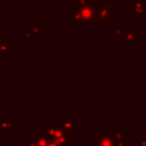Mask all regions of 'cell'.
Returning a JSON list of instances; mask_svg holds the SVG:
<instances>
[{
	"mask_svg": "<svg viewBox=\"0 0 146 146\" xmlns=\"http://www.w3.org/2000/svg\"><path fill=\"white\" fill-rule=\"evenodd\" d=\"M119 10L117 2L114 0H100L97 3L96 13L91 22L92 27L104 29L113 22V14Z\"/></svg>",
	"mask_w": 146,
	"mask_h": 146,
	"instance_id": "6da1fadb",
	"label": "cell"
},
{
	"mask_svg": "<svg viewBox=\"0 0 146 146\" xmlns=\"http://www.w3.org/2000/svg\"><path fill=\"white\" fill-rule=\"evenodd\" d=\"M76 3L71 8V19L74 23H91L98 0H78Z\"/></svg>",
	"mask_w": 146,
	"mask_h": 146,
	"instance_id": "7a4b0ae2",
	"label": "cell"
},
{
	"mask_svg": "<svg viewBox=\"0 0 146 146\" xmlns=\"http://www.w3.org/2000/svg\"><path fill=\"white\" fill-rule=\"evenodd\" d=\"M49 137L48 135L44 132H40V131H36L34 133L33 137H31V139L29 141L25 143L24 146H47V144L49 143Z\"/></svg>",
	"mask_w": 146,
	"mask_h": 146,
	"instance_id": "3957f363",
	"label": "cell"
},
{
	"mask_svg": "<svg viewBox=\"0 0 146 146\" xmlns=\"http://www.w3.org/2000/svg\"><path fill=\"white\" fill-rule=\"evenodd\" d=\"M91 146H115L113 133H105L102 131L97 132V140Z\"/></svg>",
	"mask_w": 146,
	"mask_h": 146,
	"instance_id": "277c9868",
	"label": "cell"
},
{
	"mask_svg": "<svg viewBox=\"0 0 146 146\" xmlns=\"http://www.w3.org/2000/svg\"><path fill=\"white\" fill-rule=\"evenodd\" d=\"M113 137L115 146H129V135L122 127H119L117 130L113 132Z\"/></svg>",
	"mask_w": 146,
	"mask_h": 146,
	"instance_id": "5b68a950",
	"label": "cell"
},
{
	"mask_svg": "<svg viewBox=\"0 0 146 146\" xmlns=\"http://www.w3.org/2000/svg\"><path fill=\"white\" fill-rule=\"evenodd\" d=\"M125 43H138L139 41V29L138 27H125V32L122 36Z\"/></svg>",
	"mask_w": 146,
	"mask_h": 146,
	"instance_id": "8992f818",
	"label": "cell"
},
{
	"mask_svg": "<svg viewBox=\"0 0 146 146\" xmlns=\"http://www.w3.org/2000/svg\"><path fill=\"white\" fill-rule=\"evenodd\" d=\"M58 125L63 129L64 132L70 135L72 138H75L78 136V124L72 121H57Z\"/></svg>",
	"mask_w": 146,
	"mask_h": 146,
	"instance_id": "52a82bcc",
	"label": "cell"
},
{
	"mask_svg": "<svg viewBox=\"0 0 146 146\" xmlns=\"http://www.w3.org/2000/svg\"><path fill=\"white\" fill-rule=\"evenodd\" d=\"M15 130V122L13 121H0V131L10 132Z\"/></svg>",
	"mask_w": 146,
	"mask_h": 146,
	"instance_id": "ba28073f",
	"label": "cell"
},
{
	"mask_svg": "<svg viewBox=\"0 0 146 146\" xmlns=\"http://www.w3.org/2000/svg\"><path fill=\"white\" fill-rule=\"evenodd\" d=\"M30 30L33 34V38L34 39H39L40 38V33H41V26H40V23L38 22H33L30 24Z\"/></svg>",
	"mask_w": 146,
	"mask_h": 146,
	"instance_id": "9c48e42d",
	"label": "cell"
},
{
	"mask_svg": "<svg viewBox=\"0 0 146 146\" xmlns=\"http://www.w3.org/2000/svg\"><path fill=\"white\" fill-rule=\"evenodd\" d=\"M130 13H132V16L136 18H138V17H145L146 18V5L143 7L133 8L132 10H130Z\"/></svg>",
	"mask_w": 146,
	"mask_h": 146,
	"instance_id": "30bf717a",
	"label": "cell"
},
{
	"mask_svg": "<svg viewBox=\"0 0 146 146\" xmlns=\"http://www.w3.org/2000/svg\"><path fill=\"white\" fill-rule=\"evenodd\" d=\"M14 48H15V44H13L10 42L6 43V44H2V46H0V55H7Z\"/></svg>",
	"mask_w": 146,
	"mask_h": 146,
	"instance_id": "8fae6325",
	"label": "cell"
},
{
	"mask_svg": "<svg viewBox=\"0 0 146 146\" xmlns=\"http://www.w3.org/2000/svg\"><path fill=\"white\" fill-rule=\"evenodd\" d=\"M124 32H125V27H115V29H113L112 34H113V36H115L117 39H122Z\"/></svg>",
	"mask_w": 146,
	"mask_h": 146,
	"instance_id": "7c38bea8",
	"label": "cell"
},
{
	"mask_svg": "<svg viewBox=\"0 0 146 146\" xmlns=\"http://www.w3.org/2000/svg\"><path fill=\"white\" fill-rule=\"evenodd\" d=\"M32 39H34V38H33V34H32L30 27H25L24 29V41H25V43L29 44Z\"/></svg>",
	"mask_w": 146,
	"mask_h": 146,
	"instance_id": "4fadbf2b",
	"label": "cell"
},
{
	"mask_svg": "<svg viewBox=\"0 0 146 146\" xmlns=\"http://www.w3.org/2000/svg\"><path fill=\"white\" fill-rule=\"evenodd\" d=\"M10 41H9V39L8 38H6L2 33H0V46H2V44H6V43H9Z\"/></svg>",
	"mask_w": 146,
	"mask_h": 146,
	"instance_id": "5bb4252c",
	"label": "cell"
},
{
	"mask_svg": "<svg viewBox=\"0 0 146 146\" xmlns=\"http://www.w3.org/2000/svg\"><path fill=\"white\" fill-rule=\"evenodd\" d=\"M138 146H146V137L138 138Z\"/></svg>",
	"mask_w": 146,
	"mask_h": 146,
	"instance_id": "9a60e30c",
	"label": "cell"
},
{
	"mask_svg": "<svg viewBox=\"0 0 146 146\" xmlns=\"http://www.w3.org/2000/svg\"><path fill=\"white\" fill-rule=\"evenodd\" d=\"M47 146H62L60 144H58V143H56V141H54V140H49V143L47 144Z\"/></svg>",
	"mask_w": 146,
	"mask_h": 146,
	"instance_id": "2e32d148",
	"label": "cell"
},
{
	"mask_svg": "<svg viewBox=\"0 0 146 146\" xmlns=\"http://www.w3.org/2000/svg\"><path fill=\"white\" fill-rule=\"evenodd\" d=\"M60 1H63V2H68V1H72V0H60Z\"/></svg>",
	"mask_w": 146,
	"mask_h": 146,
	"instance_id": "e0dca14e",
	"label": "cell"
},
{
	"mask_svg": "<svg viewBox=\"0 0 146 146\" xmlns=\"http://www.w3.org/2000/svg\"><path fill=\"white\" fill-rule=\"evenodd\" d=\"M76 1H78V0H72L71 2H76Z\"/></svg>",
	"mask_w": 146,
	"mask_h": 146,
	"instance_id": "ac0fdd59",
	"label": "cell"
}]
</instances>
